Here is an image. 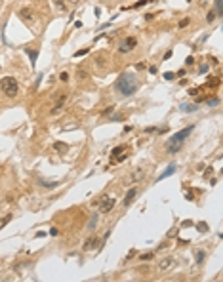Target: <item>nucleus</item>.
I'll use <instances>...</instances> for the list:
<instances>
[{"label": "nucleus", "mask_w": 223, "mask_h": 282, "mask_svg": "<svg viewBox=\"0 0 223 282\" xmlns=\"http://www.w3.org/2000/svg\"><path fill=\"white\" fill-rule=\"evenodd\" d=\"M114 88H116V91L120 93V96H132V93L137 90V80H135V76L132 75V73H122L118 78H116V82H114Z\"/></svg>", "instance_id": "1"}, {"label": "nucleus", "mask_w": 223, "mask_h": 282, "mask_svg": "<svg viewBox=\"0 0 223 282\" xmlns=\"http://www.w3.org/2000/svg\"><path fill=\"white\" fill-rule=\"evenodd\" d=\"M194 130V126L191 124V126H187V128H183V130H179L178 133H173L168 141H166V151L170 153V154H176V153H179V149H181V145H183V141L191 135V132Z\"/></svg>", "instance_id": "2"}, {"label": "nucleus", "mask_w": 223, "mask_h": 282, "mask_svg": "<svg viewBox=\"0 0 223 282\" xmlns=\"http://www.w3.org/2000/svg\"><path fill=\"white\" fill-rule=\"evenodd\" d=\"M0 90H2L8 97H15L17 91H19V84L13 76H4V78H0Z\"/></svg>", "instance_id": "3"}, {"label": "nucleus", "mask_w": 223, "mask_h": 282, "mask_svg": "<svg viewBox=\"0 0 223 282\" xmlns=\"http://www.w3.org/2000/svg\"><path fill=\"white\" fill-rule=\"evenodd\" d=\"M135 46H137V38L135 36H126L118 44V52L120 54H130V52L135 50Z\"/></svg>", "instance_id": "4"}, {"label": "nucleus", "mask_w": 223, "mask_h": 282, "mask_svg": "<svg viewBox=\"0 0 223 282\" xmlns=\"http://www.w3.org/2000/svg\"><path fill=\"white\" fill-rule=\"evenodd\" d=\"M124 151H128V145H118V147H114L113 149V154H111V158H113V162H120V160H124L126 158V153Z\"/></svg>", "instance_id": "5"}, {"label": "nucleus", "mask_w": 223, "mask_h": 282, "mask_svg": "<svg viewBox=\"0 0 223 282\" xmlns=\"http://www.w3.org/2000/svg\"><path fill=\"white\" fill-rule=\"evenodd\" d=\"M114 198L113 196H105L103 198V202H101V206H99V212H101V214H109V212L114 208Z\"/></svg>", "instance_id": "6"}, {"label": "nucleus", "mask_w": 223, "mask_h": 282, "mask_svg": "<svg viewBox=\"0 0 223 282\" xmlns=\"http://www.w3.org/2000/svg\"><path fill=\"white\" fill-rule=\"evenodd\" d=\"M19 17H21L23 21H27V23H31V21L35 19V15H33V10H31V8H21V10H19Z\"/></svg>", "instance_id": "7"}, {"label": "nucleus", "mask_w": 223, "mask_h": 282, "mask_svg": "<svg viewBox=\"0 0 223 282\" xmlns=\"http://www.w3.org/2000/svg\"><path fill=\"white\" fill-rule=\"evenodd\" d=\"M173 265V257H162L158 261V271H168Z\"/></svg>", "instance_id": "8"}, {"label": "nucleus", "mask_w": 223, "mask_h": 282, "mask_svg": "<svg viewBox=\"0 0 223 282\" xmlns=\"http://www.w3.org/2000/svg\"><path fill=\"white\" fill-rule=\"evenodd\" d=\"M65 99H67V97H65V96H61V97L57 99V103L54 105V109H52V111H50V114H54V116H56V114H59V112L63 111V105H65Z\"/></svg>", "instance_id": "9"}, {"label": "nucleus", "mask_w": 223, "mask_h": 282, "mask_svg": "<svg viewBox=\"0 0 223 282\" xmlns=\"http://www.w3.org/2000/svg\"><path fill=\"white\" fill-rule=\"evenodd\" d=\"M135 195H137V189H135V187H132V189L128 191V195H126V198H124V202H122V204H124V206H126V208H128V206H130V204L134 202V198H135Z\"/></svg>", "instance_id": "10"}, {"label": "nucleus", "mask_w": 223, "mask_h": 282, "mask_svg": "<svg viewBox=\"0 0 223 282\" xmlns=\"http://www.w3.org/2000/svg\"><path fill=\"white\" fill-rule=\"evenodd\" d=\"M97 242H99V238H97V237H90V238H88V240L84 242L82 250H86V252H88V250H93V248L97 246Z\"/></svg>", "instance_id": "11"}, {"label": "nucleus", "mask_w": 223, "mask_h": 282, "mask_svg": "<svg viewBox=\"0 0 223 282\" xmlns=\"http://www.w3.org/2000/svg\"><path fill=\"white\" fill-rule=\"evenodd\" d=\"M25 52H27V55L31 57V67L35 69V67H36V57H38V50H31V48H25Z\"/></svg>", "instance_id": "12"}, {"label": "nucleus", "mask_w": 223, "mask_h": 282, "mask_svg": "<svg viewBox=\"0 0 223 282\" xmlns=\"http://www.w3.org/2000/svg\"><path fill=\"white\" fill-rule=\"evenodd\" d=\"M172 174H176V164H172V166H168V170H164L160 175H158V181H162L164 177H170Z\"/></svg>", "instance_id": "13"}, {"label": "nucleus", "mask_w": 223, "mask_h": 282, "mask_svg": "<svg viewBox=\"0 0 223 282\" xmlns=\"http://www.w3.org/2000/svg\"><path fill=\"white\" fill-rule=\"evenodd\" d=\"M196 109H198L196 103H194V105H191V103H181V105H179V111H181V112H194Z\"/></svg>", "instance_id": "14"}, {"label": "nucleus", "mask_w": 223, "mask_h": 282, "mask_svg": "<svg viewBox=\"0 0 223 282\" xmlns=\"http://www.w3.org/2000/svg\"><path fill=\"white\" fill-rule=\"evenodd\" d=\"M54 149H56L57 153H61V154H63V153H67V151H69V145H67V143H63V141H56V143H54Z\"/></svg>", "instance_id": "15"}, {"label": "nucleus", "mask_w": 223, "mask_h": 282, "mask_svg": "<svg viewBox=\"0 0 223 282\" xmlns=\"http://www.w3.org/2000/svg\"><path fill=\"white\" fill-rule=\"evenodd\" d=\"M204 257H206V252H204V250H196V263H198V265L204 263Z\"/></svg>", "instance_id": "16"}, {"label": "nucleus", "mask_w": 223, "mask_h": 282, "mask_svg": "<svg viewBox=\"0 0 223 282\" xmlns=\"http://www.w3.org/2000/svg\"><path fill=\"white\" fill-rule=\"evenodd\" d=\"M215 15L217 17L223 15V0H215Z\"/></svg>", "instance_id": "17"}, {"label": "nucleus", "mask_w": 223, "mask_h": 282, "mask_svg": "<svg viewBox=\"0 0 223 282\" xmlns=\"http://www.w3.org/2000/svg\"><path fill=\"white\" fill-rule=\"evenodd\" d=\"M54 4H56V8H57L59 12H67V10H69V6H67V4L63 2V0H56Z\"/></svg>", "instance_id": "18"}, {"label": "nucleus", "mask_w": 223, "mask_h": 282, "mask_svg": "<svg viewBox=\"0 0 223 282\" xmlns=\"http://www.w3.org/2000/svg\"><path fill=\"white\" fill-rule=\"evenodd\" d=\"M40 185L46 187V189H54V187H57L59 183H57V181H40Z\"/></svg>", "instance_id": "19"}, {"label": "nucleus", "mask_w": 223, "mask_h": 282, "mask_svg": "<svg viewBox=\"0 0 223 282\" xmlns=\"http://www.w3.org/2000/svg\"><path fill=\"white\" fill-rule=\"evenodd\" d=\"M141 177H143V170H137L135 174H132V183H137Z\"/></svg>", "instance_id": "20"}, {"label": "nucleus", "mask_w": 223, "mask_h": 282, "mask_svg": "<svg viewBox=\"0 0 223 282\" xmlns=\"http://www.w3.org/2000/svg\"><path fill=\"white\" fill-rule=\"evenodd\" d=\"M97 217H99V214H93V216H92V219H90V223H88V229H90V231H93V227H95V223H97Z\"/></svg>", "instance_id": "21"}, {"label": "nucleus", "mask_w": 223, "mask_h": 282, "mask_svg": "<svg viewBox=\"0 0 223 282\" xmlns=\"http://www.w3.org/2000/svg\"><path fill=\"white\" fill-rule=\"evenodd\" d=\"M10 219H12V214H8L6 217H2V219H0V229H4V227L10 223Z\"/></svg>", "instance_id": "22"}, {"label": "nucleus", "mask_w": 223, "mask_h": 282, "mask_svg": "<svg viewBox=\"0 0 223 282\" xmlns=\"http://www.w3.org/2000/svg\"><path fill=\"white\" fill-rule=\"evenodd\" d=\"M153 255H155L153 252H149V253H143V255L139 257V259H141V261H151V259H153Z\"/></svg>", "instance_id": "23"}, {"label": "nucleus", "mask_w": 223, "mask_h": 282, "mask_svg": "<svg viewBox=\"0 0 223 282\" xmlns=\"http://www.w3.org/2000/svg\"><path fill=\"white\" fill-rule=\"evenodd\" d=\"M215 17H217V15H215V12H212V10H210V12H208V15H206V21H208V23H212Z\"/></svg>", "instance_id": "24"}, {"label": "nucleus", "mask_w": 223, "mask_h": 282, "mask_svg": "<svg viewBox=\"0 0 223 282\" xmlns=\"http://www.w3.org/2000/svg\"><path fill=\"white\" fill-rule=\"evenodd\" d=\"M196 227H198V231H200V232H206V231H208V225H206L204 221H200V223H198Z\"/></svg>", "instance_id": "25"}, {"label": "nucleus", "mask_w": 223, "mask_h": 282, "mask_svg": "<svg viewBox=\"0 0 223 282\" xmlns=\"http://www.w3.org/2000/svg\"><path fill=\"white\" fill-rule=\"evenodd\" d=\"M200 90H202V88H191V90H189V96H198Z\"/></svg>", "instance_id": "26"}, {"label": "nucleus", "mask_w": 223, "mask_h": 282, "mask_svg": "<svg viewBox=\"0 0 223 282\" xmlns=\"http://www.w3.org/2000/svg\"><path fill=\"white\" fill-rule=\"evenodd\" d=\"M88 54V48H82V50H78L77 54H74V57H82V55H86Z\"/></svg>", "instance_id": "27"}, {"label": "nucleus", "mask_w": 223, "mask_h": 282, "mask_svg": "<svg viewBox=\"0 0 223 282\" xmlns=\"http://www.w3.org/2000/svg\"><path fill=\"white\" fill-rule=\"evenodd\" d=\"M77 75H78V78H80V80H84V78H86V76H88V75H86V70H84V69H78V73H77Z\"/></svg>", "instance_id": "28"}, {"label": "nucleus", "mask_w": 223, "mask_h": 282, "mask_svg": "<svg viewBox=\"0 0 223 282\" xmlns=\"http://www.w3.org/2000/svg\"><path fill=\"white\" fill-rule=\"evenodd\" d=\"M187 25H189V17H185V19L179 21V29H183V27H187Z\"/></svg>", "instance_id": "29"}, {"label": "nucleus", "mask_w": 223, "mask_h": 282, "mask_svg": "<svg viewBox=\"0 0 223 282\" xmlns=\"http://www.w3.org/2000/svg\"><path fill=\"white\" fill-rule=\"evenodd\" d=\"M147 2H151V0H139L137 4H134V8H141V6H145Z\"/></svg>", "instance_id": "30"}, {"label": "nucleus", "mask_w": 223, "mask_h": 282, "mask_svg": "<svg viewBox=\"0 0 223 282\" xmlns=\"http://www.w3.org/2000/svg\"><path fill=\"white\" fill-rule=\"evenodd\" d=\"M95 61H97V67H103V65H105V57H101V55H99Z\"/></svg>", "instance_id": "31"}, {"label": "nucleus", "mask_w": 223, "mask_h": 282, "mask_svg": "<svg viewBox=\"0 0 223 282\" xmlns=\"http://www.w3.org/2000/svg\"><path fill=\"white\" fill-rule=\"evenodd\" d=\"M59 80H61V82H67V80H69V73H61V75H59Z\"/></svg>", "instance_id": "32"}, {"label": "nucleus", "mask_w": 223, "mask_h": 282, "mask_svg": "<svg viewBox=\"0 0 223 282\" xmlns=\"http://www.w3.org/2000/svg\"><path fill=\"white\" fill-rule=\"evenodd\" d=\"M206 103H208V105H217V103H219V99H217V97H212V99L208 97V101H206Z\"/></svg>", "instance_id": "33"}, {"label": "nucleus", "mask_w": 223, "mask_h": 282, "mask_svg": "<svg viewBox=\"0 0 223 282\" xmlns=\"http://www.w3.org/2000/svg\"><path fill=\"white\" fill-rule=\"evenodd\" d=\"M134 255H135V250H130V252H128V255H126V259H124V261H130Z\"/></svg>", "instance_id": "34"}, {"label": "nucleus", "mask_w": 223, "mask_h": 282, "mask_svg": "<svg viewBox=\"0 0 223 282\" xmlns=\"http://www.w3.org/2000/svg\"><path fill=\"white\" fill-rule=\"evenodd\" d=\"M164 78H166V80H173V78H176V75H173V73H164Z\"/></svg>", "instance_id": "35"}, {"label": "nucleus", "mask_w": 223, "mask_h": 282, "mask_svg": "<svg viewBox=\"0 0 223 282\" xmlns=\"http://www.w3.org/2000/svg\"><path fill=\"white\" fill-rule=\"evenodd\" d=\"M111 120H113V122H116V120L120 122V120H124V116H122V114H114V116H113V118H111Z\"/></svg>", "instance_id": "36"}, {"label": "nucleus", "mask_w": 223, "mask_h": 282, "mask_svg": "<svg viewBox=\"0 0 223 282\" xmlns=\"http://www.w3.org/2000/svg\"><path fill=\"white\" fill-rule=\"evenodd\" d=\"M50 234H52V237H57V234H59V231H57L56 227H52V229H50Z\"/></svg>", "instance_id": "37"}, {"label": "nucleus", "mask_w": 223, "mask_h": 282, "mask_svg": "<svg viewBox=\"0 0 223 282\" xmlns=\"http://www.w3.org/2000/svg\"><path fill=\"white\" fill-rule=\"evenodd\" d=\"M219 84V80L217 78H212V80H208V86H217Z\"/></svg>", "instance_id": "38"}, {"label": "nucleus", "mask_w": 223, "mask_h": 282, "mask_svg": "<svg viewBox=\"0 0 223 282\" xmlns=\"http://www.w3.org/2000/svg\"><path fill=\"white\" fill-rule=\"evenodd\" d=\"M109 237H111V229H109V231H107V232H105V237H103V240H101V242H103V244H105V240H107V238H109Z\"/></svg>", "instance_id": "39"}, {"label": "nucleus", "mask_w": 223, "mask_h": 282, "mask_svg": "<svg viewBox=\"0 0 223 282\" xmlns=\"http://www.w3.org/2000/svg\"><path fill=\"white\" fill-rule=\"evenodd\" d=\"M206 70H208V65H206V63L200 65V73H206Z\"/></svg>", "instance_id": "40"}, {"label": "nucleus", "mask_w": 223, "mask_h": 282, "mask_svg": "<svg viewBox=\"0 0 223 282\" xmlns=\"http://www.w3.org/2000/svg\"><path fill=\"white\" fill-rule=\"evenodd\" d=\"M135 69H137V70H141V69H145V63H137V65H135Z\"/></svg>", "instance_id": "41"}, {"label": "nucleus", "mask_w": 223, "mask_h": 282, "mask_svg": "<svg viewBox=\"0 0 223 282\" xmlns=\"http://www.w3.org/2000/svg\"><path fill=\"white\" fill-rule=\"evenodd\" d=\"M185 63H187V65H193V63H194V59H193V57H187V61H185Z\"/></svg>", "instance_id": "42"}, {"label": "nucleus", "mask_w": 223, "mask_h": 282, "mask_svg": "<svg viewBox=\"0 0 223 282\" xmlns=\"http://www.w3.org/2000/svg\"><path fill=\"white\" fill-rule=\"evenodd\" d=\"M109 112H113V107H107V109L103 111V114H109Z\"/></svg>", "instance_id": "43"}]
</instances>
